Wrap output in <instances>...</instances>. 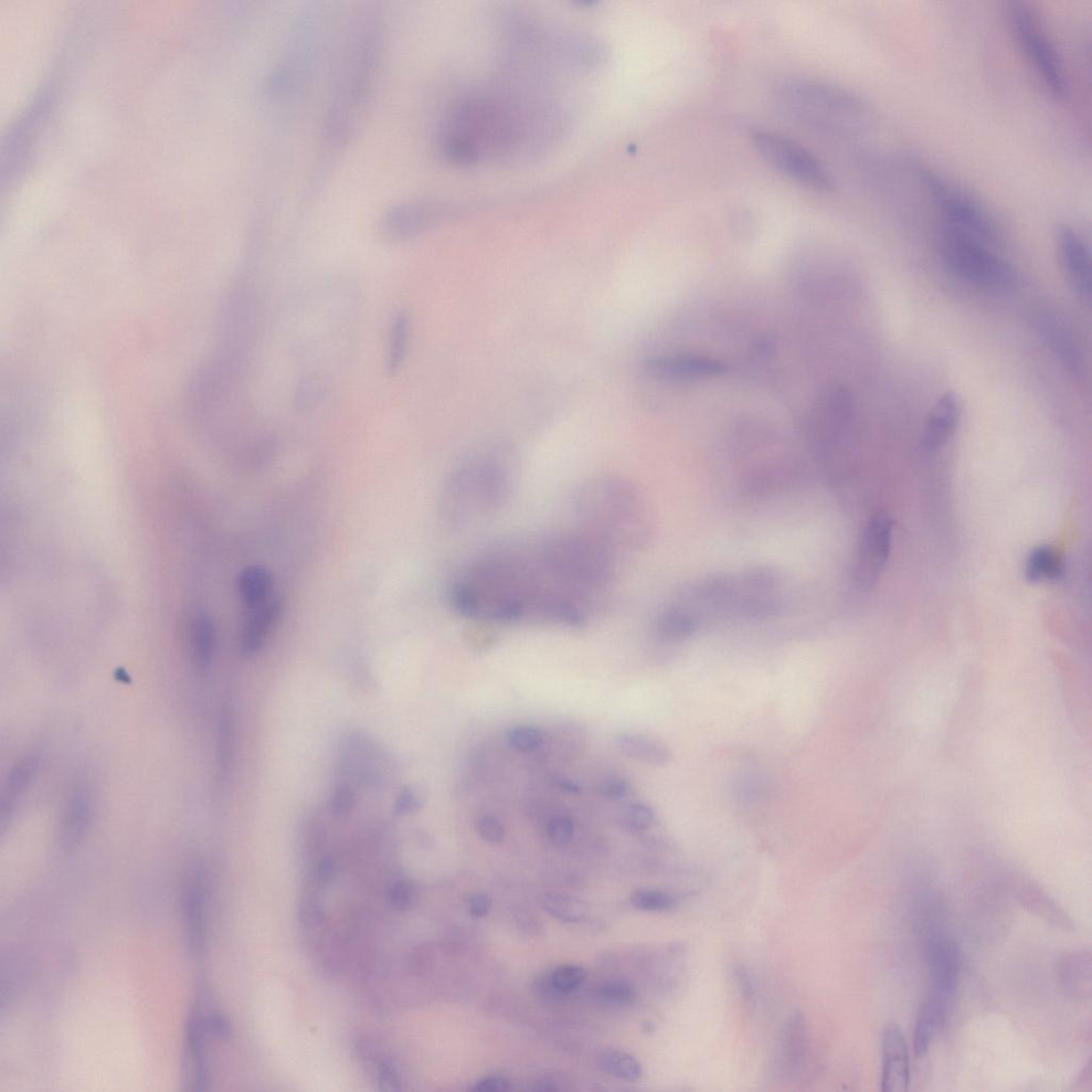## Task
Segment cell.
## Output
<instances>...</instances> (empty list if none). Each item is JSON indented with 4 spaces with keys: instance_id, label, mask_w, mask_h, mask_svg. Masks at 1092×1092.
<instances>
[{
    "instance_id": "obj_30",
    "label": "cell",
    "mask_w": 1092,
    "mask_h": 1092,
    "mask_svg": "<svg viewBox=\"0 0 1092 1092\" xmlns=\"http://www.w3.org/2000/svg\"><path fill=\"white\" fill-rule=\"evenodd\" d=\"M543 905L550 916L564 923H579L588 915V906L584 901L563 894H546Z\"/></svg>"
},
{
    "instance_id": "obj_23",
    "label": "cell",
    "mask_w": 1092,
    "mask_h": 1092,
    "mask_svg": "<svg viewBox=\"0 0 1092 1092\" xmlns=\"http://www.w3.org/2000/svg\"><path fill=\"white\" fill-rule=\"evenodd\" d=\"M284 610L282 600L265 603L264 606L254 609V613L247 621L241 634V651L245 655H253L262 649L269 633L277 624Z\"/></svg>"
},
{
    "instance_id": "obj_17",
    "label": "cell",
    "mask_w": 1092,
    "mask_h": 1092,
    "mask_svg": "<svg viewBox=\"0 0 1092 1092\" xmlns=\"http://www.w3.org/2000/svg\"><path fill=\"white\" fill-rule=\"evenodd\" d=\"M205 876L196 867L189 874L183 898V917L187 947L194 956H201L204 942Z\"/></svg>"
},
{
    "instance_id": "obj_26",
    "label": "cell",
    "mask_w": 1092,
    "mask_h": 1092,
    "mask_svg": "<svg viewBox=\"0 0 1092 1092\" xmlns=\"http://www.w3.org/2000/svg\"><path fill=\"white\" fill-rule=\"evenodd\" d=\"M410 333L411 322L408 313H396L390 327L386 357V372L389 376L396 375L401 367L404 366L410 342Z\"/></svg>"
},
{
    "instance_id": "obj_49",
    "label": "cell",
    "mask_w": 1092,
    "mask_h": 1092,
    "mask_svg": "<svg viewBox=\"0 0 1092 1092\" xmlns=\"http://www.w3.org/2000/svg\"><path fill=\"white\" fill-rule=\"evenodd\" d=\"M735 977L736 982L739 983V988L741 989L740 991L746 995V998H750L752 992L754 991H752L751 983L748 980L746 972L743 969L737 968V970L735 971Z\"/></svg>"
},
{
    "instance_id": "obj_32",
    "label": "cell",
    "mask_w": 1092,
    "mask_h": 1092,
    "mask_svg": "<svg viewBox=\"0 0 1092 1092\" xmlns=\"http://www.w3.org/2000/svg\"><path fill=\"white\" fill-rule=\"evenodd\" d=\"M656 816L648 804L635 802L628 805L621 814V824L625 830L642 833L652 828Z\"/></svg>"
},
{
    "instance_id": "obj_11",
    "label": "cell",
    "mask_w": 1092,
    "mask_h": 1092,
    "mask_svg": "<svg viewBox=\"0 0 1092 1092\" xmlns=\"http://www.w3.org/2000/svg\"><path fill=\"white\" fill-rule=\"evenodd\" d=\"M956 943L946 936H932L927 947L931 985L929 991L953 1002L958 988L961 957Z\"/></svg>"
},
{
    "instance_id": "obj_10",
    "label": "cell",
    "mask_w": 1092,
    "mask_h": 1092,
    "mask_svg": "<svg viewBox=\"0 0 1092 1092\" xmlns=\"http://www.w3.org/2000/svg\"><path fill=\"white\" fill-rule=\"evenodd\" d=\"M95 796L88 782H78L63 801L58 824V841L63 851H73L86 839L92 826Z\"/></svg>"
},
{
    "instance_id": "obj_38",
    "label": "cell",
    "mask_w": 1092,
    "mask_h": 1092,
    "mask_svg": "<svg viewBox=\"0 0 1092 1092\" xmlns=\"http://www.w3.org/2000/svg\"><path fill=\"white\" fill-rule=\"evenodd\" d=\"M477 832L482 839L490 844H500L505 839V828L500 821L492 816H482L476 822Z\"/></svg>"
},
{
    "instance_id": "obj_21",
    "label": "cell",
    "mask_w": 1092,
    "mask_h": 1092,
    "mask_svg": "<svg viewBox=\"0 0 1092 1092\" xmlns=\"http://www.w3.org/2000/svg\"><path fill=\"white\" fill-rule=\"evenodd\" d=\"M1060 984L1071 999L1086 1002L1091 999L1092 960L1089 950L1067 953L1058 968Z\"/></svg>"
},
{
    "instance_id": "obj_36",
    "label": "cell",
    "mask_w": 1092,
    "mask_h": 1092,
    "mask_svg": "<svg viewBox=\"0 0 1092 1092\" xmlns=\"http://www.w3.org/2000/svg\"><path fill=\"white\" fill-rule=\"evenodd\" d=\"M232 718L230 709L221 710L218 728L217 762L221 773L228 771L232 755Z\"/></svg>"
},
{
    "instance_id": "obj_50",
    "label": "cell",
    "mask_w": 1092,
    "mask_h": 1092,
    "mask_svg": "<svg viewBox=\"0 0 1092 1092\" xmlns=\"http://www.w3.org/2000/svg\"><path fill=\"white\" fill-rule=\"evenodd\" d=\"M1077 1084L1088 1086L1089 1089L1091 1088V1060H1089L1087 1066L1081 1071Z\"/></svg>"
},
{
    "instance_id": "obj_51",
    "label": "cell",
    "mask_w": 1092,
    "mask_h": 1092,
    "mask_svg": "<svg viewBox=\"0 0 1092 1092\" xmlns=\"http://www.w3.org/2000/svg\"><path fill=\"white\" fill-rule=\"evenodd\" d=\"M558 787L561 790H564V791L569 792V793H579L580 792V789L577 786V784L575 783L574 781H571V780L563 779V780L558 781Z\"/></svg>"
},
{
    "instance_id": "obj_31",
    "label": "cell",
    "mask_w": 1092,
    "mask_h": 1092,
    "mask_svg": "<svg viewBox=\"0 0 1092 1092\" xmlns=\"http://www.w3.org/2000/svg\"><path fill=\"white\" fill-rule=\"evenodd\" d=\"M601 1065L608 1074L624 1080L636 1081L642 1076L640 1063L638 1059L627 1053H607L602 1057Z\"/></svg>"
},
{
    "instance_id": "obj_42",
    "label": "cell",
    "mask_w": 1092,
    "mask_h": 1092,
    "mask_svg": "<svg viewBox=\"0 0 1092 1092\" xmlns=\"http://www.w3.org/2000/svg\"><path fill=\"white\" fill-rule=\"evenodd\" d=\"M466 907H468V913L471 917L484 919L491 913L492 899L484 893H474L469 897Z\"/></svg>"
},
{
    "instance_id": "obj_3",
    "label": "cell",
    "mask_w": 1092,
    "mask_h": 1092,
    "mask_svg": "<svg viewBox=\"0 0 1092 1092\" xmlns=\"http://www.w3.org/2000/svg\"><path fill=\"white\" fill-rule=\"evenodd\" d=\"M512 489L513 474L506 463L492 457L465 461L445 487V518L455 528L480 526L502 511Z\"/></svg>"
},
{
    "instance_id": "obj_20",
    "label": "cell",
    "mask_w": 1092,
    "mask_h": 1092,
    "mask_svg": "<svg viewBox=\"0 0 1092 1092\" xmlns=\"http://www.w3.org/2000/svg\"><path fill=\"white\" fill-rule=\"evenodd\" d=\"M653 374L667 379H702L725 373L720 360L703 356L674 355L655 359L649 364Z\"/></svg>"
},
{
    "instance_id": "obj_5",
    "label": "cell",
    "mask_w": 1092,
    "mask_h": 1092,
    "mask_svg": "<svg viewBox=\"0 0 1092 1092\" xmlns=\"http://www.w3.org/2000/svg\"><path fill=\"white\" fill-rule=\"evenodd\" d=\"M940 256L948 269L959 279L981 288L1007 290L1016 282L1009 263L988 246L946 228L940 239Z\"/></svg>"
},
{
    "instance_id": "obj_6",
    "label": "cell",
    "mask_w": 1092,
    "mask_h": 1092,
    "mask_svg": "<svg viewBox=\"0 0 1092 1092\" xmlns=\"http://www.w3.org/2000/svg\"><path fill=\"white\" fill-rule=\"evenodd\" d=\"M920 175L945 216L948 229L988 247L999 241L998 225L977 199L931 170L920 169Z\"/></svg>"
},
{
    "instance_id": "obj_29",
    "label": "cell",
    "mask_w": 1092,
    "mask_h": 1092,
    "mask_svg": "<svg viewBox=\"0 0 1092 1092\" xmlns=\"http://www.w3.org/2000/svg\"><path fill=\"white\" fill-rule=\"evenodd\" d=\"M192 654L196 670H207L216 651L215 625L206 616H199L192 629Z\"/></svg>"
},
{
    "instance_id": "obj_25",
    "label": "cell",
    "mask_w": 1092,
    "mask_h": 1092,
    "mask_svg": "<svg viewBox=\"0 0 1092 1092\" xmlns=\"http://www.w3.org/2000/svg\"><path fill=\"white\" fill-rule=\"evenodd\" d=\"M1019 903L1047 923L1065 931L1075 930L1074 920L1044 889L1032 884L1021 885L1016 892Z\"/></svg>"
},
{
    "instance_id": "obj_39",
    "label": "cell",
    "mask_w": 1092,
    "mask_h": 1092,
    "mask_svg": "<svg viewBox=\"0 0 1092 1092\" xmlns=\"http://www.w3.org/2000/svg\"><path fill=\"white\" fill-rule=\"evenodd\" d=\"M547 835L554 845L565 846L574 839L575 824L568 818L554 819L548 824Z\"/></svg>"
},
{
    "instance_id": "obj_24",
    "label": "cell",
    "mask_w": 1092,
    "mask_h": 1092,
    "mask_svg": "<svg viewBox=\"0 0 1092 1092\" xmlns=\"http://www.w3.org/2000/svg\"><path fill=\"white\" fill-rule=\"evenodd\" d=\"M614 745L634 760L654 766H665L672 760V752L664 741L641 733H620L614 736Z\"/></svg>"
},
{
    "instance_id": "obj_47",
    "label": "cell",
    "mask_w": 1092,
    "mask_h": 1092,
    "mask_svg": "<svg viewBox=\"0 0 1092 1092\" xmlns=\"http://www.w3.org/2000/svg\"><path fill=\"white\" fill-rule=\"evenodd\" d=\"M474 1091L502 1092L511 1089V1083L503 1076H489L477 1081Z\"/></svg>"
},
{
    "instance_id": "obj_46",
    "label": "cell",
    "mask_w": 1092,
    "mask_h": 1092,
    "mask_svg": "<svg viewBox=\"0 0 1092 1092\" xmlns=\"http://www.w3.org/2000/svg\"><path fill=\"white\" fill-rule=\"evenodd\" d=\"M323 916V909L320 901L314 898H306L301 905V917L305 924L315 925L320 923Z\"/></svg>"
},
{
    "instance_id": "obj_12",
    "label": "cell",
    "mask_w": 1092,
    "mask_h": 1092,
    "mask_svg": "<svg viewBox=\"0 0 1092 1092\" xmlns=\"http://www.w3.org/2000/svg\"><path fill=\"white\" fill-rule=\"evenodd\" d=\"M1060 263L1075 292L1089 300L1092 286V268L1089 247L1078 233L1070 227L1060 228L1057 234Z\"/></svg>"
},
{
    "instance_id": "obj_1",
    "label": "cell",
    "mask_w": 1092,
    "mask_h": 1092,
    "mask_svg": "<svg viewBox=\"0 0 1092 1092\" xmlns=\"http://www.w3.org/2000/svg\"><path fill=\"white\" fill-rule=\"evenodd\" d=\"M540 593L528 549L506 547L465 567L450 589V602L465 619L506 624L535 621Z\"/></svg>"
},
{
    "instance_id": "obj_35",
    "label": "cell",
    "mask_w": 1092,
    "mask_h": 1092,
    "mask_svg": "<svg viewBox=\"0 0 1092 1092\" xmlns=\"http://www.w3.org/2000/svg\"><path fill=\"white\" fill-rule=\"evenodd\" d=\"M507 740L519 752H534L543 747L545 735L538 728L517 726L508 731Z\"/></svg>"
},
{
    "instance_id": "obj_34",
    "label": "cell",
    "mask_w": 1092,
    "mask_h": 1092,
    "mask_svg": "<svg viewBox=\"0 0 1092 1092\" xmlns=\"http://www.w3.org/2000/svg\"><path fill=\"white\" fill-rule=\"evenodd\" d=\"M631 903L635 908L652 913L671 910L677 904L674 896L656 889L636 890L631 896Z\"/></svg>"
},
{
    "instance_id": "obj_19",
    "label": "cell",
    "mask_w": 1092,
    "mask_h": 1092,
    "mask_svg": "<svg viewBox=\"0 0 1092 1092\" xmlns=\"http://www.w3.org/2000/svg\"><path fill=\"white\" fill-rule=\"evenodd\" d=\"M1036 321L1039 334L1060 362L1070 372L1080 373L1083 360L1075 336L1067 325L1052 313H1042Z\"/></svg>"
},
{
    "instance_id": "obj_27",
    "label": "cell",
    "mask_w": 1092,
    "mask_h": 1092,
    "mask_svg": "<svg viewBox=\"0 0 1092 1092\" xmlns=\"http://www.w3.org/2000/svg\"><path fill=\"white\" fill-rule=\"evenodd\" d=\"M272 587L271 576L266 568L251 566L243 570L238 577L237 588L243 603L256 609L264 606Z\"/></svg>"
},
{
    "instance_id": "obj_16",
    "label": "cell",
    "mask_w": 1092,
    "mask_h": 1092,
    "mask_svg": "<svg viewBox=\"0 0 1092 1092\" xmlns=\"http://www.w3.org/2000/svg\"><path fill=\"white\" fill-rule=\"evenodd\" d=\"M882 1047L883 1091H907L910 1084V1064L908 1046L903 1031L895 1025L887 1027Z\"/></svg>"
},
{
    "instance_id": "obj_4",
    "label": "cell",
    "mask_w": 1092,
    "mask_h": 1092,
    "mask_svg": "<svg viewBox=\"0 0 1092 1092\" xmlns=\"http://www.w3.org/2000/svg\"><path fill=\"white\" fill-rule=\"evenodd\" d=\"M782 112L794 121L826 134L852 133L866 119V106L856 95L830 83L791 79L778 91Z\"/></svg>"
},
{
    "instance_id": "obj_18",
    "label": "cell",
    "mask_w": 1092,
    "mask_h": 1092,
    "mask_svg": "<svg viewBox=\"0 0 1092 1092\" xmlns=\"http://www.w3.org/2000/svg\"><path fill=\"white\" fill-rule=\"evenodd\" d=\"M959 397L947 391L932 407L926 420L921 442L927 451H936L946 445L955 433L961 419Z\"/></svg>"
},
{
    "instance_id": "obj_48",
    "label": "cell",
    "mask_w": 1092,
    "mask_h": 1092,
    "mask_svg": "<svg viewBox=\"0 0 1092 1092\" xmlns=\"http://www.w3.org/2000/svg\"><path fill=\"white\" fill-rule=\"evenodd\" d=\"M418 807H420V800L416 796V795L413 794V792L405 791L404 793H402L400 795V797H399V800H398V803H397L398 813L404 814V813H407L409 811H413Z\"/></svg>"
},
{
    "instance_id": "obj_22",
    "label": "cell",
    "mask_w": 1092,
    "mask_h": 1092,
    "mask_svg": "<svg viewBox=\"0 0 1092 1092\" xmlns=\"http://www.w3.org/2000/svg\"><path fill=\"white\" fill-rule=\"evenodd\" d=\"M40 759L37 754H28L16 763L8 772L2 793V823L6 825L20 800L33 783L38 769Z\"/></svg>"
},
{
    "instance_id": "obj_9",
    "label": "cell",
    "mask_w": 1092,
    "mask_h": 1092,
    "mask_svg": "<svg viewBox=\"0 0 1092 1092\" xmlns=\"http://www.w3.org/2000/svg\"><path fill=\"white\" fill-rule=\"evenodd\" d=\"M893 522L886 514L874 515L858 541L853 578L857 588L868 590L876 585L886 568L892 547Z\"/></svg>"
},
{
    "instance_id": "obj_8",
    "label": "cell",
    "mask_w": 1092,
    "mask_h": 1092,
    "mask_svg": "<svg viewBox=\"0 0 1092 1092\" xmlns=\"http://www.w3.org/2000/svg\"><path fill=\"white\" fill-rule=\"evenodd\" d=\"M754 145L765 162L795 182L822 193L834 188L829 170L808 148L791 138L759 132L754 135Z\"/></svg>"
},
{
    "instance_id": "obj_37",
    "label": "cell",
    "mask_w": 1092,
    "mask_h": 1092,
    "mask_svg": "<svg viewBox=\"0 0 1092 1092\" xmlns=\"http://www.w3.org/2000/svg\"><path fill=\"white\" fill-rule=\"evenodd\" d=\"M599 996L603 1002L619 1007L631 1006L636 1001L632 985L621 982L604 983L599 989Z\"/></svg>"
},
{
    "instance_id": "obj_45",
    "label": "cell",
    "mask_w": 1092,
    "mask_h": 1092,
    "mask_svg": "<svg viewBox=\"0 0 1092 1092\" xmlns=\"http://www.w3.org/2000/svg\"><path fill=\"white\" fill-rule=\"evenodd\" d=\"M354 805V794L346 787L338 788L333 794L332 809L335 814H345L352 810Z\"/></svg>"
},
{
    "instance_id": "obj_44",
    "label": "cell",
    "mask_w": 1092,
    "mask_h": 1092,
    "mask_svg": "<svg viewBox=\"0 0 1092 1092\" xmlns=\"http://www.w3.org/2000/svg\"><path fill=\"white\" fill-rule=\"evenodd\" d=\"M391 906L397 909H406L412 901V889L408 884L401 883L391 888L389 893Z\"/></svg>"
},
{
    "instance_id": "obj_13",
    "label": "cell",
    "mask_w": 1092,
    "mask_h": 1092,
    "mask_svg": "<svg viewBox=\"0 0 1092 1092\" xmlns=\"http://www.w3.org/2000/svg\"><path fill=\"white\" fill-rule=\"evenodd\" d=\"M438 209L427 203H407L391 207L380 220L381 237L390 242H405L426 231Z\"/></svg>"
},
{
    "instance_id": "obj_41",
    "label": "cell",
    "mask_w": 1092,
    "mask_h": 1092,
    "mask_svg": "<svg viewBox=\"0 0 1092 1092\" xmlns=\"http://www.w3.org/2000/svg\"><path fill=\"white\" fill-rule=\"evenodd\" d=\"M600 792L603 796L609 799L622 800L627 798L631 792L630 783L619 777H611L604 780L600 784Z\"/></svg>"
},
{
    "instance_id": "obj_43",
    "label": "cell",
    "mask_w": 1092,
    "mask_h": 1092,
    "mask_svg": "<svg viewBox=\"0 0 1092 1092\" xmlns=\"http://www.w3.org/2000/svg\"><path fill=\"white\" fill-rule=\"evenodd\" d=\"M378 1079L384 1090H400L401 1080L395 1069L383 1063L378 1065Z\"/></svg>"
},
{
    "instance_id": "obj_15",
    "label": "cell",
    "mask_w": 1092,
    "mask_h": 1092,
    "mask_svg": "<svg viewBox=\"0 0 1092 1092\" xmlns=\"http://www.w3.org/2000/svg\"><path fill=\"white\" fill-rule=\"evenodd\" d=\"M778 1044V1070L783 1076H797L809 1055L808 1026L800 1013L793 1014L784 1023Z\"/></svg>"
},
{
    "instance_id": "obj_33",
    "label": "cell",
    "mask_w": 1092,
    "mask_h": 1092,
    "mask_svg": "<svg viewBox=\"0 0 1092 1092\" xmlns=\"http://www.w3.org/2000/svg\"><path fill=\"white\" fill-rule=\"evenodd\" d=\"M588 972L579 966L566 964L557 968L550 977V987L558 994L567 995L577 990L586 981Z\"/></svg>"
},
{
    "instance_id": "obj_28",
    "label": "cell",
    "mask_w": 1092,
    "mask_h": 1092,
    "mask_svg": "<svg viewBox=\"0 0 1092 1092\" xmlns=\"http://www.w3.org/2000/svg\"><path fill=\"white\" fill-rule=\"evenodd\" d=\"M1064 560L1057 550L1048 546L1034 548L1025 566L1026 578L1033 582L1056 580L1064 574Z\"/></svg>"
},
{
    "instance_id": "obj_40",
    "label": "cell",
    "mask_w": 1092,
    "mask_h": 1092,
    "mask_svg": "<svg viewBox=\"0 0 1092 1092\" xmlns=\"http://www.w3.org/2000/svg\"><path fill=\"white\" fill-rule=\"evenodd\" d=\"M323 391L324 386L321 381L315 379L305 381L296 394V407L305 410L315 406L322 398Z\"/></svg>"
},
{
    "instance_id": "obj_2",
    "label": "cell",
    "mask_w": 1092,
    "mask_h": 1092,
    "mask_svg": "<svg viewBox=\"0 0 1092 1092\" xmlns=\"http://www.w3.org/2000/svg\"><path fill=\"white\" fill-rule=\"evenodd\" d=\"M577 529L619 558L646 545L651 534L648 506L638 487L618 476L593 477L572 500Z\"/></svg>"
},
{
    "instance_id": "obj_14",
    "label": "cell",
    "mask_w": 1092,
    "mask_h": 1092,
    "mask_svg": "<svg viewBox=\"0 0 1092 1092\" xmlns=\"http://www.w3.org/2000/svg\"><path fill=\"white\" fill-rule=\"evenodd\" d=\"M207 1034L203 1013L200 1006H197L189 1015L185 1033V1076L186 1083L192 1091L207 1090L210 1084V1069L205 1049Z\"/></svg>"
},
{
    "instance_id": "obj_7",
    "label": "cell",
    "mask_w": 1092,
    "mask_h": 1092,
    "mask_svg": "<svg viewBox=\"0 0 1092 1092\" xmlns=\"http://www.w3.org/2000/svg\"><path fill=\"white\" fill-rule=\"evenodd\" d=\"M1012 29L1019 46L1046 87L1058 98H1066L1069 83L1063 59L1048 39L1034 10L1023 2H1013L1009 8Z\"/></svg>"
}]
</instances>
